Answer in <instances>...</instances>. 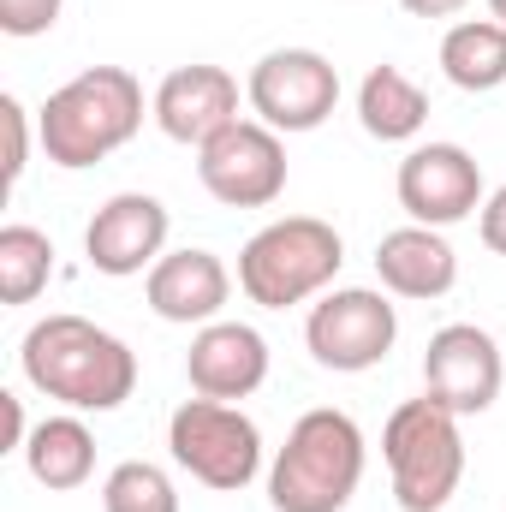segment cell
<instances>
[{
  "label": "cell",
  "mask_w": 506,
  "mask_h": 512,
  "mask_svg": "<svg viewBox=\"0 0 506 512\" xmlns=\"http://www.w3.org/2000/svg\"><path fill=\"white\" fill-rule=\"evenodd\" d=\"M0 126H6V185H18L30 167V108L18 96H0Z\"/></svg>",
  "instance_id": "obj_23"
},
{
  "label": "cell",
  "mask_w": 506,
  "mask_h": 512,
  "mask_svg": "<svg viewBox=\"0 0 506 512\" xmlns=\"http://www.w3.org/2000/svg\"><path fill=\"white\" fill-rule=\"evenodd\" d=\"M393 340H399V310L387 304V292L370 286H334L304 316V346L334 376H364L387 364Z\"/></svg>",
  "instance_id": "obj_7"
},
{
  "label": "cell",
  "mask_w": 506,
  "mask_h": 512,
  "mask_svg": "<svg viewBox=\"0 0 506 512\" xmlns=\"http://www.w3.org/2000/svg\"><path fill=\"white\" fill-rule=\"evenodd\" d=\"M143 298L161 322H179V328H209L221 322L227 298H233V274L215 251H167L149 274H143Z\"/></svg>",
  "instance_id": "obj_14"
},
{
  "label": "cell",
  "mask_w": 506,
  "mask_h": 512,
  "mask_svg": "<svg viewBox=\"0 0 506 512\" xmlns=\"http://www.w3.org/2000/svg\"><path fill=\"white\" fill-rule=\"evenodd\" d=\"M197 179L221 209H268L286 191V143L262 120H233L197 149Z\"/></svg>",
  "instance_id": "obj_9"
},
{
  "label": "cell",
  "mask_w": 506,
  "mask_h": 512,
  "mask_svg": "<svg viewBox=\"0 0 506 512\" xmlns=\"http://www.w3.org/2000/svg\"><path fill=\"white\" fill-rule=\"evenodd\" d=\"M358 126L370 131L376 143H411L429 126V96L417 78H405L399 66H370L358 84Z\"/></svg>",
  "instance_id": "obj_18"
},
{
  "label": "cell",
  "mask_w": 506,
  "mask_h": 512,
  "mask_svg": "<svg viewBox=\"0 0 506 512\" xmlns=\"http://www.w3.org/2000/svg\"><path fill=\"white\" fill-rule=\"evenodd\" d=\"M167 453L179 471H191L203 489L215 495H239L251 489L262 471V429L251 411L227 405V399H185L167 417Z\"/></svg>",
  "instance_id": "obj_6"
},
{
  "label": "cell",
  "mask_w": 506,
  "mask_h": 512,
  "mask_svg": "<svg viewBox=\"0 0 506 512\" xmlns=\"http://www.w3.org/2000/svg\"><path fill=\"white\" fill-rule=\"evenodd\" d=\"M167 233H173V215L161 197L149 191H120L108 197L90 227H84V256L96 274L108 280H131V274H149L161 256H167Z\"/></svg>",
  "instance_id": "obj_12"
},
{
  "label": "cell",
  "mask_w": 506,
  "mask_h": 512,
  "mask_svg": "<svg viewBox=\"0 0 506 512\" xmlns=\"http://www.w3.org/2000/svg\"><path fill=\"white\" fill-rule=\"evenodd\" d=\"M0 411H6V453H24V441L36 429V423H24V399L18 393H0Z\"/></svg>",
  "instance_id": "obj_25"
},
{
  "label": "cell",
  "mask_w": 506,
  "mask_h": 512,
  "mask_svg": "<svg viewBox=\"0 0 506 512\" xmlns=\"http://www.w3.org/2000/svg\"><path fill=\"white\" fill-rule=\"evenodd\" d=\"M381 459H387V483H393L399 512H441L465 483L459 417L447 405H435L429 393L405 399L381 429Z\"/></svg>",
  "instance_id": "obj_5"
},
{
  "label": "cell",
  "mask_w": 506,
  "mask_h": 512,
  "mask_svg": "<svg viewBox=\"0 0 506 512\" xmlns=\"http://www.w3.org/2000/svg\"><path fill=\"white\" fill-rule=\"evenodd\" d=\"M376 280L381 292L393 298H411V304H429V298H447L459 286V251L447 245L441 227H393L381 233L376 245Z\"/></svg>",
  "instance_id": "obj_16"
},
{
  "label": "cell",
  "mask_w": 506,
  "mask_h": 512,
  "mask_svg": "<svg viewBox=\"0 0 506 512\" xmlns=\"http://www.w3.org/2000/svg\"><path fill=\"white\" fill-rule=\"evenodd\" d=\"M489 18H495V24H506V0H489Z\"/></svg>",
  "instance_id": "obj_27"
},
{
  "label": "cell",
  "mask_w": 506,
  "mask_h": 512,
  "mask_svg": "<svg viewBox=\"0 0 506 512\" xmlns=\"http://www.w3.org/2000/svg\"><path fill=\"white\" fill-rule=\"evenodd\" d=\"M370 441L352 411L316 405L286 429V447L268 465V507L274 512H346L364 483Z\"/></svg>",
  "instance_id": "obj_3"
},
{
  "label": "cell",
  "mask_w": 506,
  "mask_h": 512,
  "mask_svg": "<svg viewBox=\"0 0 506 512\" xmlns=\"http://www.w3.org/2000/svg\"><path fill=\"white\" fill-rule=\"evenodd\" d=\"M393 191L417 227H459V221L483 215V203H489L483 167L465 143H411L393 173Z\"/></svg>",
  "instance_id": "obj_10"
},
{
  "label": "cell",
  "mask_w": 506,
  "mask_h": 512,
  "mask_svg": "<svg viewBox=\"0 0 506 512\" xmlns=\"http://www.w3.org/2000/svg\"><path fill=\"white\" fill-rule=\"evenodd\" d=\"M506 387L501 340L477 322H447L423 346V393L453 417H483Z\"/></svg>",
  "instance_id": "obj_11"
},
{
  "label": "cell",
  "mask_w": 506,
  "mask_h": 512,
  "mask_svg": "<svg viewBox=\"0 0 506 512\" xmlns=\"http://www.w3.org/2000/svg\"><path fill=\"white\" fill-rule=\"evenodd\" d=\"M346 268V239L316 215H280L256 227L239 251V292L256 310H292L334 292Z\"/></svg>",
  "instance_id": "obj_4"
},
{
  "label": "cell",
  "mask_w": 506,
  "mask_h": 512,
  "mask_svg": "<svg viewBox=\"0 0 506 512\" xmlns=\"http://www.w3.org/2000/svg\"><path fill=\"white\" fill-rule=\"evenodd\" d=\"M60 12H66V0H0V30L30 42V36H48L60 24Z\"/></svg>",
  "instance_id": "obj_22"
},
{
  "label": "cell",
  "mask_w": 506,
  "mask_h": 512,
  "mask_svg": "<svg viewBox=\"0 0 506 512\" xmlns=\"http://www.w3.org/2000/svg\"><path fill=\"white\" fill-rule=\"evenodd\" d=\"M185 376H191V393L203 399H251L256 387L268 382V340L256 334L251 322H209L191 334V352H185Z\"/></svg>",
  "instance_id": "obj_15"
},
{
  "label": "cell",
  "mask_w": 506,
  "mask_h": 512,
  "mask_svg": "<svg viewBox=\"0 0 506 512\" xmlns=\"http://www.w3.org/2000/svg\"><path fill=\"white\" fill-rule=\"evenodd\" d=\"M54 280V239L42 227H0V304H36Z\"/></svg>",
  "instance_id": "obj_20"
},
{
  "label": "cell",
  "mask_w": 506,
  "mask_h": 512,
  "mask_svg": "<svg viewBox=\"0 0 506 512\" xmlns=\"http://www.w3.org/2000/svg\"><path fill=\"white\" fill-rule=\"evenodd\" d=\"M24 471L48 489V495H72L96 477V435L78 411L42 417L24 441Z\"/></svg>",
  "instance_id": "obj_17"
},
{
  "label": "cell",
  "mask_w": 506,
  "mask_h": 512,
  "mask_svg": "<svg viewBox=\"0 0 506 512\" xmlns=\"http://www.w3.org/2000/svg\"><path fill=\"white\" fill-rule=\"evenodd\" d=\"M149 114L161 137L185 143V149H203L215 131H227L239 114V78L227 66H209V60H191V66H173L155 96H149Z\"/></svg>",
  "instance_id": "obj_13"
},
{
  "label": "cell",
  "mask_w": 506,
  "mask_h": 512,
  "mask_svg": "<svg viewBox=\"0 0 506 512\" xmlns=\"http://www.w3.org/2000/svg\"><path fill=\"white\" fill-rule=\"evenodd\" d=\"M441 72L465 96H489L506 84V24L495 18H459L441 36Z\"/></svg>",
  "instance_id": "obj_19"
},
{
  "label": "cell",
  "mask_w": 506,
  "mask_h": 512,
  "mask_svg": "<svg viewBox=\"0 0 506 512\" xmlns=\"http://www.w3.org/2000/svg\"><path fill=\"white\" fill-rule=\"evenodd\" d=\"M399 6H405L411 18H459L471 0H399Z\"/></svg>",
  "instance_id": "obj_26"
},
{
  "label": "cell",
  "mask_w": 506,
  "mask_h": 512,
  "mask_svg": "<svg viewBox=\"0 0 506 512\" xmlns=\"http://www.w3.org/2000/svg\"><path fill=\"white\" fill-rule=\"evenodd\" d=\"M137 131H143V84L126 66H84L36 114L42 155L66 173H84V167L108 161Z\"/></svg>",
  "instance_id": "obj_2"
},
{
  "label": "cell",
  "mask_w": 506,
  "mask_h": 512,
  "mask_svg": "<svg viewBox=\"0 0 506 512\" xmlns=\"http://www.w3.org/2000/svg\"><path fill=\"white\" fill-rule=\"evenodd\" d=\"M102 512H179V489H173V477L161 465L126 459L102 483Z\"/></svg>",
  "instance_id": "obj_21"
},
{
  "label": "cell",
  "mask_w": 506,
  "mask_h": 512,
  "mask_svg": "<svg viewBox=\"0 0 506 512\" xmlns=\"http://www.w3.org/2000/svg\"><path fill=\"white\" fill-rule=\"evenodd\" d=\"M245 102L280 137L316 131L340 108V66L316 48H268L245 78Z\"/></svg>",
  "instance_id": "obj_8"
},
{
  "label": "cell",
  "mask_w": 506,
  "mask_h": 512,
  "mask_svg": "<svg viewBox=\"0 0 506 512\" xmlns=\"http://www.w3.org/2000/svg\"><path fill=\"white\" fill-rule=\"evenodd\" d=\"M477 233H483V245L495 256H506V185L489 191V203H483V215H477Z\"/></svg>",
  "instance_id": "obj_24"
},
{
  "label": "cell",
  "mask_w": 506,
  "mask_h": 512,
  "mask_svg": "<svg viewBox=\"0 0 506 512\" xmlns=\"http://www.w3.org/2000/svg\"><path fill=\"white\" fill-rule=\"evenodd\" d=\"M18 370L42 399H60L66 411H120L137 393V352L102 322L72 310L42 316L24 334Z\"/></svg>",
  "instance_id": "obj_1"
}]
</instances>
